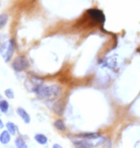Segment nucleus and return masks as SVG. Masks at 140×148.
Instances as JSON below:
<instances>
[{"label":"nucleus","instance_id":"nucleus-18","mask_svg":"<svg viewBox=\"0 0 140 148\" xmlns=\"http://www.w3.org/2000/svg\"><path fill=\"white\" fill-rule=\"evenodd\" d=\"M53 147H58V148H61V145H59V144H54V145H53Z\"/></svg>","mask_w":140,"mask_h":148},{"label":"nucleus","instance_id":"nucleus-15","mask_svg":"<svg viewBox=\"0 0 140 148\" xmlns=\"http://www.w3.org/2000/svg\"><path fill=\"white\" fill-rule=\"evenodd\" d=\"M8 19H9V16L7 14H0V30L5 27V25L7 24V22H8Z\"/></svg>","mask_w":140,"mask_h":148},{"label":"nucleus","instance_id":"nucleus-17","mask_svg":"<svg viewBox=\"0 0 140 148\" xmlns=\"http://www.w3.org/2000/svg\"><path fill=\"white\" fill-rule=\"evenodd\" d=\"M4 123H3V121L1 120V118H0V129H2V128H4Z\"/></svg>","mask_w":140,"mask_h":148},{"label":"nucleus","instance_id":"nucleus-13","mask_svg":"<svg viewBox=\"0 0 140 148\" xmlns=\"http://www.w3.org/2000/svg\"><path fill=\"white\" fill-rule=\"evenodd\" d=\"M8 40H7V36L0 34V54H1V52L4 50L6 44H7V42H8Z\"/></svg>","mask_w":140,"mask_h":148},{"label":"nucleus","instance_id":"nucleus-1","mask_svg":"<svg viewBox=\"0 0 140 148\" xmlns=\"http://www.w3.org/2000/svg\"><path fill=\"white\" fill-rule=\"evenodd\" d=\"M61 92V88L57 85L43 86L41 85L36 91V94L40 99L47 100V101H53L59 96Z\"/></svg>","mask_w":140,"mask_h":148},{"label":"nucleus","instance_id":"nucleus-4","mask_svg":"<svg viewBox=\"0 0 140 148\" xmlns=\"http://www.w3.org/2000/svg\"><path fill=\"white\" fill-rule=\"evenodd\" d=\"M14 52V40H8L4 50L1 52V56L3 57L6 63H9V62L11 61Z\"/></svg>","mask_w":140,"mask_h":148},{"label":"nucleus","instance_id":"nucleus-8","mask_svg":"<svg viewBox=\"0 0 140 148\" xmlns=\"http://www.w3.org/2000/svg\"><path fill=\"white\" fill-rule=\"evenodd\" d=\"M77 138H97L101 137L100 134L98 133H83V134H80V135H77L76 136Z\"/></svg>","mask_w":140,"mask_h":148},{"label":"nucleus","instance_id":"nucleus-11","mask_svg":"<svg viewBox=\"0 0 140 148\" xmlns=\"http://www.w3.org/2000/svg\"><path fill=\"white\" fill-rule=\"evenodd\" d=\"M14 144L18 148H27V143H26V141L24 140V138H22L21 137H18L16 138Z\"/></svg>","mask_w":140,"mask_h":148},{"label":"nucleus","instance_id":"nucleus-9","mask_svg":"<svg viewBox=\"0 0 140 148\" xmlns=\"http://www.w3.org/2000/svg\"><path fill=\"white\" fill-rule=\"evenodd\" d=\"M6 128L9 131L11 135H16L17 133V126L14 124V122H11V121H9V122L6 123Z\"/></svg>","mask_w":140,"mask_h":148},{"label":"nucleus","instance_id":"nucleus-6","mask_svg":"<svg viewBox=\"0 0 140 148\" xmlns=\"http://www.w3.org/2000/svg\"><path fill=\"white\" fill-rule=\"evenodd\" d=\"M16 114L19 115V117L21 118L24 123L29 124L30 122H31V116H30V114L24 110V109H22V108L16 109Z\"/></svg>","mask_w":140,"mask_h":148},{"label":"nucleus","instance_id":"nucleus-2","mask_svg":"<svg viewBox=\"0 0 140 148\" xmlns=\"http://www.w3.org/2000/svg\"><path fill=\"white\" fill-rule=\"evenodd\" d=\"M43 84V81L38 77L32 75L31 77H28L25 81V86L26 88L30 91H33V92H36L37 90L40 87L41 85Z\"/></svg>","mask_w":140,"mask_h":148},{"label":"nucleus","instance_id":"nucleus-10","mask_svg":"<svg viewBox=\"0 0 140 148\" xmlns=\"http://www.w3.org/2000/svg\"><path fill=\"white\" fill-rule=\"evenodd\" d=\"M35 140L37 141L38 143L41 144V145H44V144L47 143V140H48V138H47L46 136H44L42 134H37L35 136Z\"/></svg>","mask_w":140,"mask_h":148},{"label":"nucleus","instance_id":"nucleus-7","mask_svg":"<svg viewBox=\"0 0 140 148\" xmlns=\"http://www.w3.org/2000/svg\"><path fill=\"white\" fill-rule=\"evenodd\" d=\"M11 134L9 133L8 130H5L3 131L1 134H0V143L2 144H8L11 141Z\"/></svg>","mask_w":140,"mask_h":148},{"label":"nucleus","instance_id":"nucleus-19","mask_svg":"<svg viewBox=\"0 0 140 148\" xmlns=\"http://www.w3.org/2000/svg\"><path fill=\"white\" fill-rule=\"evenodd\" d=\"M0 6H1V1H0Z\"/></svg>","mask_w":140,"mask_h":148},{"label":"nucleus","instance_id":"nucleus-16","mask_svg":"<svg viewBox=\"0 0 140 148\" xmlns=\"http://www.w3.org/2000/svg\"><path fill=\"white\" fill-rule=\"evenodd\" d=\"M5 96L7 97V98H9V99H13L14 97V90H12V88H7V90H5Z\"/></svg>","mask_w":140,"mask_h":148},{"label":"nucleus","instance_id":"nucleus-5","mask_svg":"<svg viewBox=\"0 0 140 148\" xmlns=\"http://www.w3.org/2000/svg\"><path fill=\"white\" fill-rule=\"evenodd\" d=\"M87 14H89V16H90L91 18L96 20L97 22L104 24V22H105V20H106V17L102 11L98 10V9H90V10L87 11Z\"/></svg>","mask_w":140,"mask_h":148},{"label":"nucleus","instance_id":"nucleus-14","mask_svg":"<svg viewBox=\"0 0 140 148\" xmlns=\"http://www.w3.org/2000/svg\"><path fill=\"white\" fill-rule=\"evenodd\" d=\"M9 110V103L6 100H0V111L3 114H6Z\"/></svg>","mask_w":140,"mask_h":148},{"label":"nucleus","instance_id":"nucleus-3","mask_svg":"<svg viewBox=\"0 0 140 148\" xmlns=\"http://www.w3.org/2000/svg\"><path fill=\"white\" fill-rule=\"evenodd\" d=\"M29 62L24 56H18L13 62V69L16 72H22L28 69Z\"/></svg>","mask_w":140,"mask_h":148},{"label":"nucleus","instance_id":"nucleus-12","mask_svg":"<svg viewBox=\"0 0 140 148\" xmlns=\"http://www.w3.org/2000/svg\"><path fill=\"white\" fill-rule=\"evenodd\" d=\"M54 126H55L56 129L59 130V131H65V129H66L64 122L62 120H61V119L56 120L55 123H54Z\"/></svg>","mask_w":140,"mask_h":148}]
</instances>
